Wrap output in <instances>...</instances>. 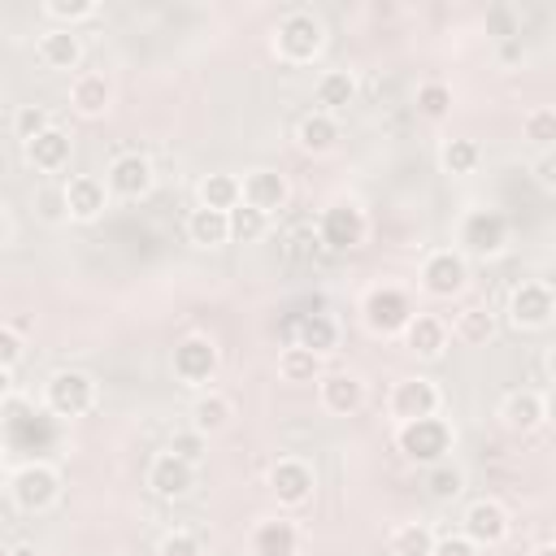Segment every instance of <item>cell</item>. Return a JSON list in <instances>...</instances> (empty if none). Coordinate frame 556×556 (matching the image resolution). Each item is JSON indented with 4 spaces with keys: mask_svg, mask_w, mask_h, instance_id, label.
<instances>
[{
    "mask_svg": "<svg viewBox=\"0 0 556 556\" xmlns=\"http://www.w3.org/2000/svg\"><path fill=\"white\" fill-rule=\"evenodd\" d=\"M56 122H52V113L43 109V104H17L13 109V135L22 139V143H30V139H39L43 130H52Z\"/></svg>",
    "mask_w": 556,
    "mask_h": 556,
    "instance_id": "obj_39",
    "label": "cell"
},
{
    "mask_svg": "<svg viewBox=\"0 0 556 556\" xmlns=\"http://www.w3.org/2000/svg\"><path fill=\"white\" fill-rule=\"evenodd\" d=\"M156 556H204V543L191 530H169V534H161Z\"/></svg>",
    "mask_w": 556,
    "mask_h": 556,
    "instance_id": "obj_43",
    "label": "cell"
},
{
    "mask_svg": "<svg viewBox=\"0 0 556 556\" xmlns=\"http://www.w3.org/2000/svg\"><path fill=\"white\" fill-rule=\"evenodd\" d=\"M482 547L469 539V534H447V539H439L434 543V556H478Z\"/></svg>",
    "mask_w": 556,
    "mask_h": 556,
    "instance_id": "obj_46",
    "label": "cell"
},
{
    "mask_svg": "<svg viewBox=\"0 0 556 556\" xmlns=\"http://www.w3.org/2000/svg\"><path fill=\"white\" fill-rule=\"evenodd\" d=\"M22 152H26V165H30V169H39V174H56V169L70 165V156H74V139H70V130L52 126V130H43L39 139L22 143Z\"/></svg>",
    "mask_w": 556,
    "mask_h": 556,
    "instance_id": "obj_19",
    "label": "cell"
},
{
    "mask_svg": "<svg viewBox=\"0 0 556 556\" xmlns=\"http://www.w3.org/2000/svg\"><path fill=\"white\" fill-rule=\"evenodd\" d=\"M460 491H465V469H460V465L439 460V465L426 469V495H430L434 504H452Z\"/></svg>",
    "mask_w": 556,
    "mask_h": 556,
    "instance_id": "obj_35",
    "label": "cell"
},
{
    "mask_svg": "<svg viewBox=\"0 0 556 556\" xmlns=\"http://www.w3.org/2000/svg\"><path fill=\"white\" fill-rule=\"evenodd\" d=\"M530 556H556V543H543V547H534Z\"/></svg>",
    "mask_w": 556,
    "mask_h": 556,
    "instance_id": "obj_53",
    "label": "cell"
},
{
    "mask_svg": "<svg viewBox=\"0 0 556 556\" xmlns=\"http://www.w3.org/2000/svg\"><path fill=\"white\" fill-rule=\"evenodd\" d=\"M313 100H317L321 113L339 117L348 104H356V74L352 70H326L313 87Z\"/></svg>",
    "mask_w": 556,
    "mask_h": 556,
    "instance_id": "obj_25",
    "label": "cell"
},
{
    "mask_svg": "<svg viewBox=\"0 0 556 556\" xmlns=\"http://www.w3.org/2000/svg\"><path fill=\"white\" fill-rule=\"evenodd\" d=\"M43 13H48L52 22H61V26H70V30H74V22L96 17V13H100V4H96V0H48V4H43Z\"/></svg>",
    "mask_w": 556,
    "mask_h": 556,
    "instance_id": "obj_41",
    "label": "cell"
},
{
    "mask_svg": "<svg viewBox=\"0 0 556 556\" xmlns=\"http://www.w3.org/2000/svg\"><path fill=\"white\" fill-rule=\"evenodd\" d=\"M317 395H321V408H326V413L352 417V413H361V404H365V382H361V374H352V369H330V374L317 378Z\"/></svg>",
    "mask_w": 556,
    "mask_h": 556,
    "instance_id": "obj_15",
    "label": "cell"
},
{
    "mask_svg": "<svg viewBox=\"0 0 556 556\" xmlns=\"http://www.w3.org/2000/svg\"><path fill=\"white\" fill-rule=\"evenodd\" d=\"M104 182H109V191L122 195V200H143V195L152 191L156 174H152V161H148L143 152H117V156L109 161Z\"/></svg>",
    "mask_w": 556,
    "mask_h": 556,
    "instance_id": "obj_13",
    "label": "cell"
},
{
    "mask_svg": "<svg viewBox=\"0 0 556 556\" xmlns=\"http://www.w3.org/2000/svg\"><path fill=\"white\" fill-rule=\"evenodd\" d=\"M248 547L252 556H300V526L291 517H261Z\"/></svg>",
    "mask_w": 556,
    "mask_h": 556,
    "instance_id": "obj_17",
    "label": "cell"
},
{
    "mask_svg": "<svg viewBox=\"0 0 556 556\" xmlns=\"http://www.w3.org/2000/svg\"><path fill=\"white\" fill-rule=\"evenodd\" d=\"M217 365H222V352H217V343L208 334H187V339L174 343V378L178 382L204 387V382H213Z\"/></svg>",
    "mask_w": 556,
    "mask_h": 556,
    "instance_id": "obj_11",
    "label": "cell"
},
{
    "mask_svg": "<svg viewBox=\"0 0 556 556\" xmlns=\"http://www.w3.org/2000/svg\"><path fill=\"white\" fill-rule=\"evenodd\" d=\"M317 248H321V235H317L313 226H300V230L291 235V256H295V261H304V256H313Z\"/></svg>",
    "mask_w": 556,
    "mask_h": 556,
    "instance_id": "obj_47",
    "label": "cell"
},
{
    "mask_svg": "<svg viewBox=\"0 0 556 556\" xmlns=\"http://www.w3.org/2000/svg\"><path fill=\"white\" fill-rule=\"evenodd\" d=\"M195 195H200V204L204 208H217V213H235L239 204H243V178H235V174H204L200 178V187H195Z\"/></svg>",
    "mask_w": 556,
    "mask_h": 556,
    "instance_id": "obj_30",
    "label": "cell"
},
{
    "mask_svg": "<svg viewBox=\"0 0 556 556\" xmlns=\"http://www.w3.org/2000/svg\"><path fill=\"white\" fill-rule=\"evenodd\" d=\"M204 447H208V439H204L200 430L187 426V430H174V434H169V447H165V452H174V456L200 465V460H204Z\"/></svg>",
    "mask_w": 556,
    "mask_h": 556,
    "instance_id": "obj_42",
    "label": "cell"
},
{
    "mask_svg": "<svg viewBox=\"0 0 556 556\" xmlns=\"http://www.w3.org/2000/svg\"><path fill=\"white\" fill-rule=\"evenodd\" d=\"M508 243V217L500 208H469L460 222V252L465 256H500Z\"/></svg>",
    "mask_w": 556,
    "mask_h": 556,
    "instance_id": "obj_8",
    "label": "cell"
},
{
    "mask_svg": "<svg viewBox=\"0 0 556 556\" xmlns=\"http://www.w3.org/2000/svg\"><path fill=\"white\" fill-rule=\"evenodd\" d=\"M452 443H456V434H452V426L443 417H417V421H404L395 430L400 456L413 460V465H426V469L439 465V460H447Z\"/></svg>",
    "mask_w": 556,
    "mask_h": 556,
    "instance_id": "obj_2",
    "label": "cell"
},
{
    "mask_svg": "<svg viewBox=\"0 0 556 556\" xmlns=\"http://www.w3.org/2000/svg\"><path fill=\"white\" fill-rule=\"evenodd\" d=\"M543 365H547V374H552V378H556V343H552V348H547V356H543Z\"/></svg>",
    "mask_w": 556,
    "mask_h": 556,
    "instance_id": "obj_52",
    "label": "cell"
},
{
    "mask_svg": "<svg viewBox=\"0 0 556 556\" xmlns=\"http://www.w3.org/2000/svg\"><path fill=\"white\" fill-rule=\"evenodd\" d=\"M96 378L87 369H56L48 382H43V404L52 417H83L96 408Z\"/></svg>",
    "mask_w": 556,
    "mask_h": 556,
    "instance_id": "obj_4",
    "label": "cell"
},
{
    "mask_svg": "<svg viewBox=\"0 0 556 556\" xmlns=\"http://www.w3.org/2000/svg\"><path fill=\"white\" fill-rule=\"evenodd\" d=\"M287 330H291V343H300V348H308V352H317V356H330V352L339 348V326H334V317H326V313L291 317Z\"/></svg>",
    "mask_w": 556,
    "mask_h": 556,
    "instance_id": "obj_23",
    "label": "cell"
},
{
    "mask_svg": "<svg viewBox=\"0 0 556 556\" xmlns=\"http://www.w3.org/2000/svg\"><path fill=\"white\" fill-rule=\"evenodd\" d=\"M295 143H300V152H308V156L334 152V143H339V117H330V113H321V109L304 113V117L295 122Z\"/></svg>",
    "mask_w": 556,
    "mask_h": 556,
    "instance_id": "obj_24",
    "label": "cell"
},
{
    "mask_svg": "<svg viewBox=\"0 0 556 556\" xmlns=\"http://www.w3.org/2000/svg\"><path fill=\"white\" fill-rule=\"evenodd\" d=\"M478 161H482V152H478V143H473V139H443V148H439V165H443L452 178L473 174V169H478Z\"/></svg>",
    "mask_w": 556,
    "mask_h": 556,
    "instance_id": "obj_36",
    "label": "cell"
},
{
    "mask_svg": "<svg viewBox=\"0 0 556 556\" xmlns=\"http://www.w3.org/2000/svg\"><path fill=\"white\" fill-rule=\"evenodd\" d=\"M534 178L543 187H556V152H539L534 156Z\"/></svg>",
    "mask_w": 556,
    "mask_h": 556,
    "instance_id": "obj_48",
    "label": "cell"
},
{
    "mask_svg": "<svg viewBox=\"0 0 556 556\" xmlns=\"http://www.w3.org/2000/svg\"><path fill=\"white\" fill-rule=\"evenodd\" d=\"M22 330H17V321H0V369H17V361H22Z\"/></svg>",
    "mask_w": 556,
    "mask_h": 556,
    "instance_id": "obj_44",
    "label": "cell"
},
{
    "mask_svg": "<svg viewBox=\"0 0 556 556\" xmlns=\"http://www.w3.org/2000/svg\"><path fill=\"white\" fill-rule=\"evenodd\" d=\"M556 317V291L539 278H526L508 291V321L521 330H543Z\"/></svg>",
    "mask_w": 556,
    "mask_h": 556,
    "instance_id": "obj_9",
    "label": "cell"
},
{
    "mask_svg": "<svg viewBox=\"0 0 556 556\" xmlns=\"http://www.w3.org/2000/svg\"><path fill=\"white\" fill-rule=\"evenodd\" d=\"M469 287V261L460 248H434L421 261V291L434 300H452Z\"/></svg>",
    "mask_w": 556,
    "mask_h": 556,
    "instance_id": "obj_7",
    "label": "cell"
},
{
    "mask_svg": "<svg viewBox=\"0 0 556 556\" xmlns=\"http://www.w3.org/2000/svg\"><path fill=\"white\" fill-rule=\"evenodd\" d=\"M265 230H269V213H261L252 204H239L230 213V239L235 243H256V239H265Z\"/></svg>",
    "mask_w": 556,
    "mask_h": 556,
    "instance_id": "obj_37",
    "label": "cell"
},
{
    "mask_svg": "<svg viewBox=\"0 0 556 556\" xmlns=\"http://www.w3.org/2000/svg\"><path fill=\"white\" fill-rule=\"evenodd\" d=\"M0 217H4V230H0V243H4V248H13V235H17V222H13V208L4 204V213H0Z\"/></svg>",
    "mask_w": 556,
    "mask_h": 556,
    "instance_id": "obj_49",
    "label": "cell"
},
{
    "mask_svg": "<svg viewBox=\"0 0 556 556\" xmlns=\"http://www.w3.org/2000/svg\"><path fill=\"white\" fill-rule=\"evenodd\" d=\"M4 556H43V552H39L35 543H9V547H4Z\"/></svg>",
    "mask_w": 556,
    "mask_h": 556,
    "instance_id": "obj_51",
    "label": "cell"
},
{
    "mask_svg": "<svg viewBox=\"0 0 556 556\" xmlns=\"http://www.w3.org/2000/svg\"><path fill=\"white\" fill-rule=\"evenodd\" d=\"M439 404H443V395H439L434 378H426V374L400 378V382L391 387V400H387V408H391V417H395L400 426H404V421H417V417H439Z\"/></svg>",
    "mask_w": 556,
    "mask_h": 556,
    "instance_id": "obj_10",
    "label": "cell"
},
{
    "mask_svg": "<svg viewBox=\"0 0 556 556\" xmlns=\"http://www.w3.org/2000/svg\"><path fill=\"white\" fill-rule=\"evenodd\" d=\"M61 500V473L48 460H26L9 473V504L17 513H48Z\"/></svg>",
    "mask_w": 556,
    "mask_h": 556,
    "instance_id": "obj_3",
    "label": "cell"
},
{
    "mask_svg": "<svg viewBox=\"0 0 556 556\" xmlns=\"http://www.w3.org/2000/svg\"><path fill=\"white\" fill-rule=\"evenodd\" d=\"M109 182L96 174H78L65 182V200H70V222H96L109 208Z\"/></svg>",
    "mask_w": 556,
    "mask_h": 556,
    "instance_id": "obj_20",
    "label": "cell"
},
{
    "mask_svg": "<svg viewBox=\"0 0 556 556\" xmlns=\"http://www.w3.org/2000/svg\"><path fill=\"white\" fill-rule=\"evenodd\" d=\"M109 104H113V83L104 74H96V70L74 74V83H70V109L78 117H104Z\"/></svg>",
    "mask_w": 556,
    "mask_h": 556,
    "instance_id": "obj_21",
    "label": "cell"
},
{
    "mask_svg": "<svg viewBox=\"0 0 556 556\" xmlns=\"http://www.w3.org/2000/svg\"><path fill=\"white\" fill-rule=\"evenodd\" d=\"M35 217H39L43 226H61V222H70L65 187H35Z\"/></svg>",
    "mask_w": 556,
    "mask_h": 556,
    "instance_id": "obj_40",
    "label": "cell"
},
{
    "mask_svg": "<svg viewBox=\"0 0 556 556\" xmlns=\"http://www.w3.org/2000/svg\"><path fill=\"white\" fill-rule=\"evenodd\" d=\"M413 317H417V313H413V300H408L400 287H391V282H387V287H369L365 300H361V321H365L374 334H382V339L404 334Z\"/></svg>",
    "mask_w": 556,
    "mask_h": 556,
    "instance_id": "obj_5",
    "label": "cell"
},
{
    "mask_svg": "<svg viewBox=\"0 0 556 556\" xmlns=\"http://www.w3.org/2000/svg\"><path fill=\"white\" fill-rule=\"evenodd\" d=\"M500 421L513 430V434H530L543 426V395L539 391H508L504 404H500Z\"/></svg>",
    "mask_w": 556,
    "mask_h": 556,
    "instance_id": "obj_27",
    "label": "cell"
},
{
    "mask_svg": "<svg viewBox=\"0 0 556 556\" xmlns=\"http://www.w3.org/2000/svg\"><path fill=\"white\" fill-rule=\"evenodd\" d=\"M543 426H556V387L543 395Z\"/></svg>",
    "mask_w": 556,
    "mask_h": 556,
    "instance_id": "obj_50",
    "label": "cell"
},
{
    "mask_svg": "<svg viewBox=\"0 0 556 556\" xmlns=\"http://www.w3.org/2000/svg\"><path fill=\"white\" fill-rule=\"evenodd\" d=\"M195 486V465L174 456V452H156L152 465H148V491L161 495V500H182L191 495Z\"/></svg>",
    "mask_w": 556,
    "mask_h": 556,
    "instance_id": "obj_14",
    "label": "cell"
},
{
    "mask_svg": "<svg viewBox=\"0 0 556 556\" xmlns=\"http://www.w3.org/2000/svg\"><path fill=\"white\" fill-rule=\"evenodd\" d=\"M35 56H39L48 70H78V61H83V35L70 30V26H52V30L39 35Z\"/></svg>",
    "mask_w": 556,
    "mask_h": 556,
    "instance_id": "obj_22",
    "label": "cell"
},
{
    "mask_svg": "<svg viewBox=\"0 0 556 556\" xmlns=\"http://www.w3.org/2000/svg\"><path fill=\"white\" fill-rule=\"evenodd\" d=\"M230 417H235V404H230V395H222V391H200V395L191 400V430H200L204 439H208V434H222V430L230 426Z\"/></svg>",
    "mask_w": 556,
    "mask_h": 556,
    "instance_id": "obj_29",
    "label": "cell"
},
{
    "mask_svg": "<svg viewBox=\"0 0 556 556\" xmlns=\"http://www.w3.org/2000/svg\"><path fill=\"white\" fill-rule=\"evenodd\" d=\"M486 35L513 39V35H517V13H513L508 4H491V9H486Z\"/></svg>",
    "mask_w": 556,
    "mask_h": 556,
    "instance_id": "obj_45",
    "label": "cell"
},
{
    "mask_svg": "<svg viewBox=\"0 0 556 556\" xmlns=\"http://www.w3.org/2000/svg\"><path fill=\"white\" fill-rule=\"evenodd\" d=\"M521 135H526L530 148H539V152H556V109H552V104H534V109H526V117H521Z\"/></svg>",
    "mask_w": 556,
    "mask_h": 556,
    "instance_id": "obj_34",
    "label": "cell"
},
{
    "mask_svg": "<svg viewBox=\"0 0 556 556\" xmlns=\"http://www.w3.org/2000/svg\"><path fill=\"white\" fill-rule=\"evenodd\" d=\"M278 378L282 382H317L321 378V356L300 348V343H287L278 352Z\"/></svg>",
    "mask_w": 556,
    "mask_h": 556,
    "instance_id": "obj_33",
    "label": "cell"
},
{
    "mask_svg": "<svg viewBox=\"0 0 556 556\" xmlns=\"http://www.w3.org/2000/svg\"><path fill=\"white\" fill-rule=\"evenodd\" d=\"M417 113L430 117V122L447 117V113H452V87L439 83V78H426V83L417 87Z\"/></svg>",
    "mask_w": 556,
    "mask_h": 556,
    "instance_id": "obj_38",
    "label": "cell"
},
{
    "mask_svg": "<svg viewBox=\"0 0 556 556\" xmlns=\"http://www.w3.org/2000/svg\"><path fill=\"white\" fill-rule=\"evenodd\" d=\"M434 534H430V526L426 521H400L395 530H391V539H387V552L391 556H434Z\"/></svg>",
    "mask_w": 556,
    "mask_h": 556,
    "instance_id": "obj_32",
    "label": "cell"
},
{
    "mask_svg": "<svg viewBox=\"0 0 556 556\" xmlns=\"http://www.w3.org/2000/svg\"><path fill=\"white\" fill-rule=\"evenodd\" d=\"M365 230H369V222H365V208H361L356 200H334V204H326L321 217H317L321 248H330V252H352V248H361V243H365Z\"/></svg>",
    "mask_w": 556,
    "mask_h": 556,
    "instance_id": "obj_6",
    "label": "cell"
},
{
    "mask_svg": "<svg viewBox=\"0 0 556 556\" xmlns=\"http://www.w3.org/2000/svg\"><path fill=\"white\" fill-rule=\"evenodd\" d=\"M187 239L200 243V248H226V243H235L230 239V213H217V208L195 204L187 213Z\"/></svg>",
    "mask_w": 556,
    "mask_h": 556,
    "instance_id": "obj_28",
    "label": "cell"
},
{
    "mask_svg": "<svg viewBox=\"0 0 556 556\" xmlns=\"http://www.w3.org/2000/svg\"><path fill=\"white\" fill-rule=\"evenodd\" d=\"M274 56L282 65H313L326 48V26L313 9H287L278 22H274V39H269Z\"/></svg>",
    "mask_w": 556,
    "mask_h": 556,
    "instance_id": "obj_1",
    "label": "cell"
},
{
    "mask_svg": "<svg viewBox=\"0 0 556 556\" xmlns=\"http://www.w3.org/2000/svg\"><path fill=\"white\" fill-rule=\"evenodd\" d=\"M404 348L413 356H421V361H439L443 348H447V326L439 317H430V313H417L408 321V330H404Z\"/></svg>",
    "mask_w": 556,
    "mask_h": 556,
    "instance_id": "obj_26",
    "label": "cell"
},
{
    "mask_svg": "<svg viewBox=\"0 0 556 556\" xmlns=\"http://www.w3.org/2000/svg\"><path fill=\"white\" fill-rule=\"evenodd\" d=\"M495 334V313L482 308V304H469L456 313V326H452V339L465 343V348H482L486 339Z\"/></svg>",
    "mask_w": 556,
    "mask_h": 556,
    "instance_id": "obj_31",
    "label": "cell"
},
{
    "mask_svg": "<svg viewBox=\"0 0 556 556\" xmlns=\"http://www.w3.org/2000/svg\"><path fill=\"white\" fill-rule=\"evenodd\" d=\"M287 200H291L287 174H278V169H248L243 174V204H252V208L274 217L278 208H287Z\"/></svg>",
    "mask_w": 556,
    "mask_h": 556,
    "instance_id": "obj_18",
    "label": "cell"
},
{
    "mask_svg": "<svg viewBox=\"0 0 556 556\" xmlns=\"http://www.w3.org/2000/svg\"><path fill=\"white\" fill-rule=\"evenodd\" d=\"M265 482H269V491H274V500H278L282 508H300V504L313 500V465L300 460V456L274 460L269 473H265Z\"/></svg>",
    "mask_w": 556,
    "mask_h": 556,
    "instance_id": "obj_12",
    "label": "cell"
},
{
    "mask_svg": "<svg viewBox=\"0 0 556 556\" xmlns=\"http://www.w3.org/2000/svg\"><path fill=\"white\" fill-rule=\"evenodd\" d=\"M508 530H513V517H508V508H504L500 500H473V504L465 508V530H460V534H469L478 547L504 543Z\"/></svg>",
    "mask_w": 556,
    "mask_h": 556,
    "instance_id": "obj_16",
    "label": "cell"
}]
</instances>
